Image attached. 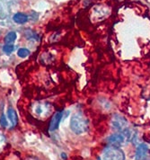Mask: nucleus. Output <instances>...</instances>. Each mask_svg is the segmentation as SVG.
Listing matches in <instances>:
<instances>
[{
    "instance_id": "obj_8",
    "label": "nucleus",
    "mask_w": 150,
    "mask_h": 160,
    "mask_svg": "<svg viewBox=\"0 0 150 160\" xmlns=\"http://www.w3.org/2000/svg\"><path fill=\"white\" fill-rule=\"evenodd\" d=\"M7 115H8V118L9 120L11 121L12 124H13V126L14 127L16 124H17V121H18V119H17V115H16V113L14 109L10 108L8 109L7 111Z\"/></svg>"
},
{
    "instance_id": "obj_4",
    "label": "nucleus",
    "mask_w": 150,
    "mask_h": 160,
    "mask_svg": "<svg viewBox=\"0 0 150 160\" xmlns=\"http://www.w3.org/2000/svg\"><path fill=\"white\" fill-rule=\"evenodd\" d=\"M127 140L126 137L124 136V134L121 133H114L111 134V136L108 137L107 138V142L111 145V146H114V147H119L121 144L124 143V141Z\"/></svg>"
},
{
    "instance_id": "obj_13",
    "label": "nucleus",
    "mask_w": 150,
    "mask_h": 160,
    "mask_svg": "<svg viewBox=\"0 0 150 160\" xmlns=\"http://www.w3.org/2000/svg\"><path fill=\"white\" fill-rule=\"evenodd\" d=\"M32 160H38V159H32Z\"/></svg>"
},
{
    "instance_id": "obj_10",
    "label": "nucleus",
    "mask_w": 150,
    "mask_h": 160,
    "mask_svg": "<svg viewBox=\"0 0 150 160\" xmlns=\"http://www.w3.org/2000/svg\"><path fill=\"white\" fill-rule=\"evenodd\" d=\"M29 54H30V50H29L28 49H25V48H21V49H19L18 51H17V55H18V57H20V58H25V57H27Z\"/></svg>"
},
{
    "instance_id": "obj_7",
    "label": "nucleus",
    "mask_w": 150,
    "mask_h": 160,
    "mask_svg": "<svg viewBox=\"0 0 150 160\" xmlns=\"http://www.w3.org/2000/svg\"><path fill=\"white\" fill-rule=\"evenodd\" d=\"M13 19L15 23L17 24H24L27 22L28 20V16L24 14H22V13H17L15 14L13 17Z\"/></svg>"
},
{
    "instance_id": "obj_3",
    "label": "nucleus",
    "mask_w": 150,
    "mask_h": 160,
    "mask_svg": "<svg viewBox=\"0 0 150 160\" xmlns=\"http://www.w3.org/2000/svg\"><path fill=\"white\" fill-rule=\"evenodd\" d=\"M127 120L121 116V115H118V114H115L112 116L111 118V125L114 129L118 130L120 131H123L124 130H126V127H127Z\"/></svg>"
},
{
    "instance_id": "obj_6",
    "label": "nucleus",
    "mask_w": 150,
    "mask_h": 160,
    "mask_svg": "<svg viewBox=\"0 0 150 160\" xmlns=\"http://www.w3.org/2000/svg\"><path fill=\"white\" fill-rule=\"evenodd\" d=\"M61 119H62V113H56L52 116L51 122H49V131H54L59 128Z\"/></svg>"
},
{
    "instance_id": "obj_2",
    "label": "nucleus",
    "mask_w": 150,
    "mask_h": 160,
    "mask_svg": "<svg viewBox=\"0 0 150 160\" xmlns=\"http://www.w3.org/2000/svg\"><path fill=\"white\" fill-rule=\"evenodd\" d=\"M125 155L118 147L109 145L104 149L100 160H124Z\"/></svg>"
},
{
    "instance_id": "obj_1",
    "label": "nucleus",
    "mask_w": 150,
    "mask_h": 160,
    "mask_svg": "<svg viewBox=\"0 0 150 160\" xmlns=\"http://www.w3.org/2000/svg\"><path fill=\"white\" fill-rule=\"evenodd\" d=\"M70 128L76 134H82L88 130V121L83 115L76 114L71 118Z\"/></svg>"
},
{
    "instance_id": "obj_11",
    "label": "nucleus",
    "mask_w": 150,
    "mask_h": 160,
    "mask_svg": "<svg viewBox=\"0 0 150 160\" xmlns=\"http://www.w3.org/2000/svg\"><path fill=\"white\" fill-rule=\"evenodd\" d=\"M14 46L13 44H6L4 47H3V51L6 53V54H10L14 51Z\"/></svg>"
},
{
    "instance_id": "obj_12",
    "label": "nucleus",
    "mask_w": 150,
    "mask_h": 160,
    "mask_svg": "<svg viewBox=\"0 0 150 160\" xmlns=\"http://www.w3.org/2000/svg\"><path fill=\"white\" fill-rule=\"evenodd\" d=\"M0 124H1V126L4 127V128L7 126V121H6V116L4 114H2L1 117H0Z\"/></svg>"
},
{
    "instance_id": "obj_5",
    "label": "nucleus",
    "mask_w": 150,
    "mask_h": 160,
    "mask_svg": "<svg viewBox=\"0 0 150 160\" xmlns=\"http://www.w3.org/2000/svg\"><path fill=\"white\" fill-rule=\"evenodd\" d=\"M148 154V148L146 144H139L137 148L135 159L136 160H145Z\"/></svg>"
},
{
    "instance_id": "obj_9",
    "label": "nucleus",
    "mask_w": 150,
    "mask_h": 160,
    "mask_svg": "<svg viewBox=\"0 0 150 160\" xmlns=\"http://www.w3.org/2000/svg\"><path fill=\"white\" fill-rule=\"evenodd\" d=\"M16 40V33L14 32H10L6 34V36L5 38V42L6 43H11L14 42Z\"/></svg>"
}]
</instances>
